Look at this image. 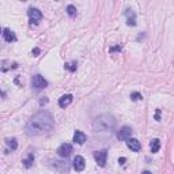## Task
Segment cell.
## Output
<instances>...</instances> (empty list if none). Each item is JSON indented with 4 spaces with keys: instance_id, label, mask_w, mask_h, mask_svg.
<instances>
[{
    "instance_id": "7c38bea8",
    "label": "cell",
    "mask_w": 174,
    "mask_h": 174,
    "mask_svg": "<svg viewBox=\"0 0 174 174\" xmlns=\"http://www.w3.org/2000/svg\"><path fill=\"white\" fill-rule=\"evenodd\" d=\"M86 139H87L86 133L82 132V130H76L75 135H73V143H75V144H79V146H82V144H84Z\"/></svg>"
},
{
    "instance_id": "ffe728a7",
    "label": "cell",
    "mask_w": 174,
    "mask_h": 174,
    "mask_svg": "<svg viewBox=\"0 0 174 174\" xmlns=\"http://www.w3.org/2000/svg\"><path fill=\"white\" fill-rule=\"evenodd\" d=\"M155 120L159 121L160 120V109H156V113H155Z\"/></svg>"
},
{
    "instance_id": "5b68a950",
    "label": "cell",
    "mask_w": 174,
    "mask_h": 174,
    "mask_svg": "<svg viewBox=\"0 0 174 174\" xmlns=\"http://www.w3.org/2000/svg\"><path fill=\"white\" fill-rule=\"evenodd\" d=\"M106 158H108V151H106V150H99V151L94 152V159H95V162L98 163L99 167H105Z\"/></svg>"
},
{
    "instance_id": "cb8c5ba5",
    "label": "cell",
    "mask_w": 174,
    "mask_h": 174,
    "mask_svg": "<svg viewBox=\"0 0 174 174\" xmlns=\"http://www.w3.org/2000/svg\"><path fill=\"white\" fill-rule=\"evenodd\" d=\"M46 102H48V99H46V98L44 97V99H41V101H40V105H45Z\"/></svg>"
},
{
    "instance_id": "ba28073f",
    "label": "cell",
    "mask_w": 174,
    "mask_h": 174,
    "mask_svg": "<svg viewBox=\"0 0 174 174\" xmlns=\"http://www.w3.org/2000/svg\"><path fill=\"white\" fill-rule=\"evenodd\" d=\"M73 169H75L76 171H82L84 169V166H86V160H84L83 156H80V155H76L75 158H73Z\"/></svg>"
},
{
    "instance_id": "d4e9b609",
    "label": "cell",
    "mask_w": 174,
    "mask_h": 174,
    "mask_svg": "<svg viewBox=\"0 0 174 174\" xmlns=\"http://www.w3.org/2000/svg\"><path fill=\"white\" fill-rule=\"evenodd\" d=\"M141 174H152V173H151V171H148V170H146V171H143Z\"/></svg>"
},
{
    "instance_id": "603a6c76",
    "label": "cell",
    "mask_w": 174,
    "mask_h": 174,
    "mask_svg": "<svg viewBox=\"0 0 174 174\" xmlns=\"http://www.w3.org/2000/svg\"><path fill=\"white\" fill-rule=\"evenodd\" d=\"M125 162H127V159H125L124 156H122V158H120V159H118V163H120V165H124Z\"/></svg>"
},
{
    "instance_id": "7402d4cb",
    "label": "cell",
    "mask_w": 174,
    "mask_h": 174,
    "mask_svg": "<svg viewBox=\"0 0 174 174\" xmlns=\"http://www.w3.org/2000/svg\"><path fill=\"white\" fill-rule=\"evenodd\" d=\"M116 50H121V46H114V48H110V52H116Z\"/></svg>"
},
{
    "instance_id": "30bf717a",
    "label": "cell",
    "mask_w": 174,
    "mask_h": 174,
    "mask_svg": "<svg viewBox=\"0 0 174 174\" xmlns=\"http://www.w3.org/2000/svg\"><path fill=\"white\" fill-rule=\"evenodd\" d=\"M125 18H127L128 26H136V14L133 12L130 8H127V10H125Z\"/></svg>"
},
{
    "instance_id": "d6986e66",
    "label": "cell",
    "mask_w": 174,
    "mask_h": 174,
    "mask_svg": "<svg viewBox=\"0 0 174 174\" xmlns=\"http://www.w3.org/2000/svg\"><path fill=\"white\" fill-rule=\"evenodd\" d=\"M130 99L132 101H141L143 99V95H141L140 92H132V94H130Z\"/></svg>"
},
{
    "instance_id": "8fae6325",
    "label": "cell",
    "mask_w": 174,
    "mask_h": 174,
    "mask_svg": "<svg viewBox=\"0 0 174 174\" xmlns=\"http://www.w3.org/2000/svg\"><path fill=\"white\" fill-rule=\"evenodd\" d=\"M72 99H73L72 94H64L63 97L59 98V106H60V108H63V109L67 108V106L72 102Z\"/></svg>"
},
{
    "instance_id": "3957f363",
    "label": "cell",
    "mask_w": 174,
    "mask_h": 174,
    "mask_svg": "<svg viewBox=\"0 0 174 174\" xmlns=\"http://www.w3.org/2000/svg\"><path fill=\"white\" fill-rule=\"evenodd\" d=\"M31 87L34 90H44L48 87V80L41 75H34L31 79Z\"/></svg>"
},
{
    "instance_id": "44dd1931",
    "label": "cell",
    "mask_w": 174,
    "mask_h": 174,
    "mask_svg": "<svg viewBox=\"0 0 174 174\" xmlns=\"http://www.w3.org/2000/svg\"><path fill=\"white\" fill-rule=\"evenodd\" d=\"M38 54H40V49L34 48V49H33V56H38Z\"/></svg>"
},
{
    "instance_id": "8992f818",
    "label": "cell",
    "mask_w": 174,
    "mask_h": 174,
    "mask_svg": "<svg viewBox=\"0 0 174 174\" xmlns=\"http://www.w3.org/2000/svg\"><path fill=\"white\" fill-rule=\"evenodd\" d=\"M71 152H72V146H71L69 143H63L61 146L57 148V154L61 158H68L71 155Z\"/></svg>"
},
{
    "instance_id": "4fadbf2b",
    "label": "cell",
    "mask_w": 174,
    "mask_h": 174,
    "mask_svg": "<svg viewBox=\"0 0 174 174\" xmlns=\"http://www.w3.org/2000/svg\"><path fill=\"white\" fill-rule=\"evenodd\" d=\"M2 34H3V37H4V40L7 41V42H12V41L16 40V38H15V34H14V33L11 31L10 29H4Z\"/></svg>"
},
{
    "instance_id": "ac0fdd59",
    "label": "cell",
    "mask_w": 174,
    "mask_h": 174,
    "mask_svg": "<svg viewBox=\"0 0 174 174\" xmlns=\"http://www.w3.org/2000/svg\"><path fill=\"white\" fill-rule=\"evenodd\" d=\"M67 14L69 16H75L76 15V7H75V5H72V4L68 5V7H67Z\"/></svg>"
},
{
    "instance_id": "9a60e30c",
    "label": "cell",
    "mask_w": 174,
    "mask_h": 174,
    "mask_svg": "<svg viewBox=\"0 0 174 174\" xmlns=\"http://www.w3.org/2000/svg\"><path fill=\"white\" fill-rule=\"evenodd\" d=\"M5 144H7L8 147H10L12 151H15L16 148H18V141H16L15 137H11V139H5Z\"/></svg>"
},
{
    "instance_id": "2e32d148",
    "label": "cell",
    "mask_w": 174,
    "mask_h": 174,
    "mask_svg": "<svg viewBox=\"0 0 174 174\" xmlns=\"http://www.w3.org/2000/svg\"><path fill=\"white\" fill-rule=\"evenodd\" d=\"M33 162H34V155H33V154H30L29 156L26 158V159H23V162H22V163H23V166H24V167H27V169H29V167H31Z\"/></svg>"
},
{
    "instance_id": "277c9868",
    "label": "cell",
    "mask_w": 174,
    "mask_h": 174,
    "mask_svg": "<svg viewBox=\"0 0 174 174\" xmlns=\"http://www.w3.org/2000/svg\"><path fill=\"white\" fill-rule=\"evenodd\" d=\"M27 15H29L30 23L31 24H38L40 21L42 19V12L35 7H30L29 10H27Z\"/></svg>"
},
{
    "instance_id": "5bb4252c",
    "label": "cell",
    "mask_w": 174,
    "mask_h": 174,
    "mask_svg": "<svg viewBox=\"0 0 174 174\" xmlns=\"http://www.w3.org/2000/svg\"><path fill=\"white\" fill-rule=\"evenodd\" d=\"M150 148H151V152L152 154H156L160 148V141L159 139H152L151 143H150Z\"/></svg>"
},
{
    "instance_id": "e0dca14e",
    "label": "cell",
    "mask_w": 174,
    "mask_h": 174,
    "mask_svg": "<svg viewBox=\"0 0 174 174\" xmlns=\"http://www.w3.org/2000/svg\"><path fill=\"white\" fill-rule=\"evenodd\" d=\"M64 67H65V69H68L69 72H75V71H76V67H78V64H76V61H72V63H67Z\"/></svg>"
},
{
    "instance_id": "484cf974",
    "label": "cell",
    "mask_w": 174,
    "mask_h": 174,
    "mask_svg": "<svg viewBox=\"0 0 174 174\" xmlns=\"http://www.w3.org/2000/svg\"><path fill=\"white\" fill-rule=\"evenodd\" d=\"M0 34H2V29H0Z\"/></svg>"
},
{
    "instance_id": "7a4b0ae2",
    "label": "cell",
    "mask_w": 174,
    "mask_h": 174,
    "mask_svg": "<svg viewBox=\"0 0 174 174\" xmlns=\"http://www.w3.org/2000/svg\"><path fill=\"white\" fill-rule=\"evenodd\" d=\"M116 127V120L110 114H101L94 121V129L97 132H110Z\"/></svg>"
},
{
    "instance_id": "52a82bcc",
    "label": "cell",
    "mask_w": 174,
    "mask_h": 174,
    "mask_svg": "<svg viewBox=\"0 0 174 174\" xmlns=\"http://www.w3.org/2000/svg\"><path fill=\"white\" fill-rule=\"evenodd\" d=\"M132 128L130 127H122L121 129L118 130V133H117V137L120 139V140H128V139H130V136H132Z\"/></svg>"
},
{
    "instance_id": "6da1fadb",
    "label": "cell",
    "mask_w": 174,
    "mask_h": 174,
    "mask_svg": "<svg viewBox=\"0 0 174 174\" xmlns=\"http://www.w3.org/2000/svg\"><path fill=\"white\" fill-rule=\"evenodd\" d=\"M54 127V120L48 110H41L30 118L26 124V135L29 136H41L50 132Z\"/></svg>"
},
{
    "instance_id": "9c48e42d",
    "label": "cell",
    "mask_w": 174,
    "mask_h": 174,
    "mask_svg": "<svg viewBox=\"0 0 174 174\" xmlns=\"http://www.w3.org/2000/svg\"><path fill=\"white\" fill-rule=\"evenodd\" d=\"M127 141V146H128V148L129 150H132L133 152H137V151H140V148H141V144H140V141L137 140V139H128V140H125Z\"/></svg>"
}]
</instances>
